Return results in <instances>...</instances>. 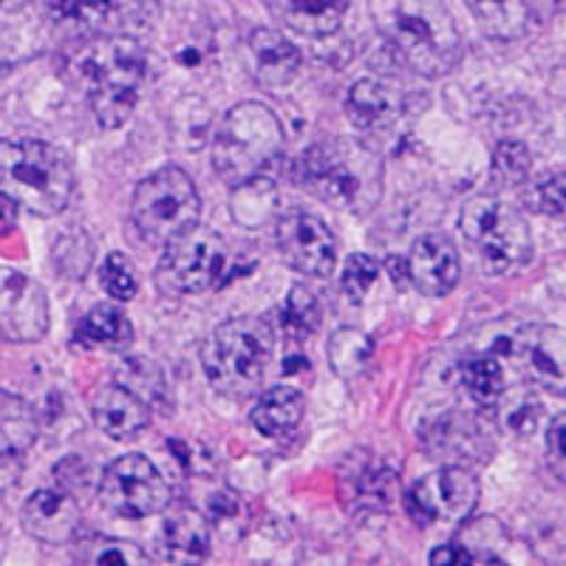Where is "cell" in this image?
Returning a JSON list of instances; mask_svg holds the SVG:
<instances>
[{"label": "cell", "mask_w": 566, "mask_h": 566, "mask_svg": "<svg viewBox=\"0 0 566 566\" xmlns=\"http://www.w3.org/2000/svg\"><path fill=\"white\" fill-rule=\"evenodd\" d=\"M303 408H306V399L297 388L275 386L258 397L255 408H252V424L264 437H283L301 422Z\"/></svg>", "instance_id": "23"}, {"label": "cell", "mask_w": 566, "mask_h": 566, "mask_svg": "<svg viewBox=\"0 0 566 566\" xmlns=\"http://www.w3.org/2000/svg\"><path fill=\"white\" fill-rule=\"evenodd\" d=\"M547 444H549V457H553L555 470L566 479V413H560V417L549 424Z\"/></svg>", "instance_id": "39"}, {"label": "cell", "mask_w": 566, "mask_h": 566, "mask_svg": "<svg viewBox=\"0 0 566 566\" xmlns=\"http://www.w3.org/2000/svg\"><path fill=\"white\" fill-rule=\"evenodd\" d=\"M275 239L281 258L292 270L310 277H326L335 270L337 241L317 216L303 210L283 212L275 224Z\"/></svg>", "instance_id": "12"}, {"label": "cell", "mask_w": 566, "mask_h": 566, "mask_svg": "<svg viewBox=\"0 0 566 566\" xmlns=\"http://www.w3.org/2000/svg\"><path fill=\"white\" fill-rule=\"evenodd\" d=\"M510 354L535 386L566 397V332L553 326H527L510 340Z\"/></svg>", "instance_id": "14"}, {"label": "cell", "mask_w": 566, "mask_h": 566, "mask_svg": "<svg viewBox=\"0 0 566 566\" xmlns=\"http://www.w3.org/2000/svg\"><path fill=\"white\" fill-rule=\"evenodd\" d=\"M433 566H451V564H476V558L462 547V544H448V547H439L431 553Z\"/></svg>", "instance_id": "41"}, {"label": "cell", "mask_w": 566, "mask_h": 566, "mask_svg": "<svg viewBox=\"0 0 566 566\" xmlns=\"http://www.w3.org/2000/svg\"><path fill=\"white\" fill-rule=\"evenodd\" d=\"M462 386L479 406H493L504 394V368L490 357H476L462 366Z\"/></svg>", "instance_id": "30"}, {"label": "cell", "mask_w": 566, "mask_h": 566, "mask_svg": "<svg viewBox=\"0 0 566 566\" xmlns=\"http://www.w3.org/2000/svg\"><path fill=\"white\" fill-rule=\"evenodd\" d=\"M348 119L363 130H380L402 114V94L394 83L377 77L357 80L346 99Z\"/></svg>", "instance_id": "20"}, {"label": "cell", "mask_w": 566, "mask_h": 566, "mask_svg": "<svg viewBox=\"0 0 566 566\" xmlns=\"http://www.w3.org/2000/svg\"><path fill=\"white\" fill-rule=\"evenodd\" d=\"M49 328V297L34 277L0 270V340L34 343Z\"/></svg>", "instance_id": "13"}, {"label": "cell", "mask_w": 566, "mask_h": 566, "mask_svg": "<svg viewBox=\"0 0 566 566\" xmlns=\"http://www.w3.org/2000/svg\"><path fill=\"white\" fill-rule=\"evenodd\" d=\"M297 179L340 210H371L382 193L380 156L348 139H332L306 150L297 161Z\"/></svg>", "instance_id": "3"}, {"label": "cell", "mask_w": 566, "mask_h": 566, "mask_svg": "<svg viewBox=\"0 0 566 566\" xmlns=\"http://www.w3.org/2000/svg\"><path fill=\"white\" fill-rule=\"evenodd\" d=\"M0 544H3V541H0Z\"/></svg>", "instance_id": "46"}, {"label": "cell", "mask_w": 566, "mask_h": 566, "mask_svg": "<svg viewBox=\"0 0 566 566\" xmlns=\"http://www.w3.org/2000/svg\"><path fill=\"white\" fill-rule=\"evenodd\" d=\"M462 232L488 275H510L533 258V235L524 216L493 196H476L464 205Z\"/></svg>", "instance_id": "7"}, {"label": "cell", "mask_w": 566, "mask_h": 566, "mask_svg": "<svg viewBox=\"0 0 566 566\" xmlns=\"http://www.w3.org/2000/svg\"><path fill=\"white\" fill-rule=\"evenodd\" d=\"M473 442H476V431L470 422H439L437 431H431V457L437 459H473Z\"/></svg>", "instance_id": "32"}, {"label": "cell", "mask_w": 566, "mask_h": 566, "mask_svg": "<svg viewBox=\"0 0 566 566\" xmlns=\"http://www.w3.org/2000/svg\"><path fill=\"white\" fill-rule=\"evenodd\" d=\"M459 252L444 235H424L408 258V277L422 295L442 297L459 283Z\"/></svg>", "instance_id": "17"}, {"label": "cell", "mask_w": 566, "mask_h": 566, "mask_svg": "<svg viewBox=\"0 0 566 566\" xmlns=\"http://www.w3.org/2000/svg\"><path fill=\"white\" fill-rule=\"evenodd\" d=\"M468 7L488 38L518 40L530 27L527 0H468Z\"/></svg>", "instance_id": "24"}, {"label": "cell", "mask_w": 566, "mask_h": 566, "mask_svg": "<svg viewBox=\"0 0 566 566\" xmlns=\"http://www.w3.org/2000/svg\"><path fill=\"white\" fill-rule=\"evenodd\" d=\"M20 522L32 538L43 541V544H71L80 535V504L74 502V495L65 490H38L27 499Z\"/></svg>", "instance_id": "15"}, {"label": "cell", "mask_w": 566, "mask_h": 566, "mask_svg": "<svg viewBox=\"0 0 566 566\" xmlns=\"http://www.w3.org/2000/svg\"><path fill=\"white\" fill-rule=\"evenodd\" d=\"M0 3H3V0H0Z\"/></svg>", "instance_id": "45"}, {"label": "cell", "mask_w": 566, "mask_h": 566, "mask_svg": "<svg viewBox=\"0 0 566 566\" xmlns=\"http://www.w3.org/2000/svg\"><path fill=\"white\" fill-rule=\"evenodd\" d=\"M239 193L232 199V216L247 227H258L264 224L270 219L272 212L264 210V207H258V201H266V199H275V187L266 185L261 179H252L247 185L235 187Z\"/></svg>", "instance_id": "34"}, {"label": "cell", "mask_w": 566, "mask_h": 566, "mask_svg": "<svg viewBox=\"0 0 566 566\" xmlns=\"http://www.w3.org/2000/svg\"><path fill=\"white\" fill-rule=\"evenodd\" d=\"M161 544L170 560H179V564L205 560L210 555V524L199 510H174L161 530Z\"/></svg>", "instance_id": "22"}, {"label": "cell", "mask_w": 566, "mask_h": 566, "mask_svg": "<svg viewBox=\"0 0 566 566\" xmlns=\"http://www.w3.org/2000/svg\"><path fill=\"white\" fill-rule=\"evenodd\" d=\"M530 176V150L522 142H502L495 148L493 156V170H490V179L499 190H507V187L522 185Z\"/></svg>", "instance_id": "31"}, {"label": "cell", "mask_w": 566, "mask_h": 566, "mask_svg": "<svg viewBox=\"0 0 566 566\" xmlns=\"http://www.w3.org/2000/svg\"><path fill=\"white\" fill-rule=\"evenodd\" d=\"M479 482L459 464L433 470L408 493V510L419 524H464L479 504Z\"/></svg>", "instance_id": "11"}, {"label": "cell", "mask_w": 566, "mask_h": 566, "mask_svg": "<svg viewBox=\"0 0 566 566\" xmlns=\"http://www.w3.org/2000/svg\"><path fill=\"white\" fill-rule=\"evenodd\" d=\"M199 190L185 170L161 168L136 187L134 221L145 239L168 244L199 221Z\"/></svg>", "instance_id": "8"}, {"label": "cell", "mask_w": 566, "mask_h": 566, "mask_svg": "<svg viewBox=\"0 0 566 566\" xmlns=\"http://www.w3.org/2000/svg\"><path fill=\"white\" fill-rule=\"evenodd\" d=\"M148 74L145 49L136 38H105L80 60V80L88 85V103L103 128L128 123Z\"/></svg>", "instance_id": "6"}, {"label": "cell", "mask_w": 566, "mask_h": 566, "mask_svg": "<svg viewBox=\"0 0 566 566\" xmlns=\"http://www.w3.org/2000/svg\"><path fill=\"white\" fill-rule=\"evenodd\" d=\"M326 354L337 377H343V380H357L371 366L374 340L366 332H360V328H337L335 335L328 337Z\"/></svg>", "instance_id": "26"}, {"label": "cell", "mask_w": 566, "mask_h": 566, "mask_svg": "<svg viewBox=\"0 0 566 566\" xmlns=\"http://www.w3.org/2000/svg\"><path fill=\"white\" fill-rule=\"evenodd\" d=\"M348 502L352 507L363 510H382L391 504L397 495V476L388 468L366 462L363 468H354L352 490H348Z\"/></svg>", "instance_id": "28"}, {"label": "cell", "mask_w": 566, "mask_h": 566, "mask_svg": "<svg viewBox=\"0 0 566 566\" xmlns=\"http://www.w3.org/2000/svg\"><path fill=\"white\" fill-rule=\"evenodd\" d=\"M91 413H94L99 431L116 442H134L150 424L148 402L136 397L123 382L99 386L91 394Z\"/></svg>", "instance_id": "16"}, {"label": "cell", "mask_w": 566, "mask_h": 566, "mask_svg": "<svg viewBox=\"0 0 566 566\" xmlns=\"http://www.w3.org/2000/svg\"><path fill=\"white\" fill-rule=\"evenodd\" d=\"M38 439V419L27 399L0 391V457L29 451Z\"/></svg>", "instance_id": "25"}, {"label": "cell", "mask_w": 566, "mask_h": 566, "mask_svg": "<svg viewBox=\"0 0 566 566\" xmlns=\"http://www.w3.org/2000/svg\"><path fill=\"white\" fill-rule=\"evenodd\" d=\"M77 560H83V564H94V566H103V564L136 566V564H145L148 555L142 553L134 541L91 535V538L77 541Z\"/></svg>", "instance_id": "29"}, {"label": "cell", "mask_w": 566, "mask_h": 566, "mask_svg": "<svg viewBox=\"0 0 566 566\" xmlns=\"http://www.w3.org/2000/svg\"><path fill=\"white\" fill-rule=\"evenodd\" d=\"M317 323H321L317 297L306 286H292V292L286 295V303H283V326L290 328L295 337H303L312 335Z\"/></svg>", "instance_id": "33"}, {"label": "cell", "mask_w": 566, "mask_h": 566, "mask_svg": "<svg viewBox=\"0 0 566 566\" xmlns=\"http://www.w3.org/2000/svg\"><path fill=\"white\" fill-rule=\"evenodd\" d=\"M541 417V402L530 391H513L502 399V422L513 433H533Z\"/></svg>", "instance_id": "36"}, {"label": "cell", "mask_w": 566, "mask_h": 566, "mask_svg": "<svg viewBox=\"0 0 566 566\" xmlns=\"http://www.w3.org/2000/svg\"><path fill=\"white\" fill-rule=\"evenodd\" d=\"M0 196H3V193H0ZM9 205H12V201L3 196V199H0V212H9ZM7 224H9V219H0V232L7 230Z\"/></svg>", "instance_id": "44"}, {"label": "cell", "mask_w": 566, "mask_h": 566, "mask_svg": "<svg viewBox=\"0 0 566 566\" xmlns=\"http://www.w3.org/2000/svg\"><path fill=\"white\" fill-rule=\"evenodd\" d=\"M377 275H380L377 261L363 255V252H354L346 261V270H343V290H346L352 301H363L374 286V281H377Z\"/></svg>", "instance_id": "37"}, {"label": "cell", "mask_w": 566, "mask_h": 566, "mask_svg": "<svg viewBox=\"0 0 566 566\" xmlns=\"http://www.w3.org/2000/svg\"><path fill=\"white\" fill-rule=\"evenodd\" d=\"M77 190L69 156L49 142H0V193L40 219L65 210Z\"/></svg>", "instance_id": "2"}, {"label": "cell", "mask_w": 566, "mask_h": 566, "mask_svg": "<svg viewBox=\"0 0 566 566\" xmlns=\"http://www.w3.org/2000/svg\"><path fill=\"white\" fill-rule=\"evenodd\" d=\"M20 473H23V459H20V453L0 457V495H7L18 484Z\"/></svg>", "instance_id": "40"}, {"label": "cell", "mask_w": 566, "mask_h": 566, "mask_svg": "<svg viewBox=\"0 0 566 566\" xmlns=\"http://www.w3.org/2000/svg\"><path fill=\"white\" fill-rule=\"evenodd\" d=\"M80 3H83V0H43V7L49 9V14H52V18H57V20L77 18Z\"/></svg>", "instance_id": "42"}, {"label": "cell", "mask_w": 566, "mask_h": 566, "mask_svg": "<svg viewBox=\"0 0 566 566\" xmlns=\"http://www.w3.org/2000/svg\"><path fill=\"white\" fill-rule=\"evenodd\" d=\"M535 196H538V207L547 212V216L566 221V170L541 181Z\"/></svg>", "instance_id": "38"}, {"label": "cell", "mask_w": 566, "mask_h": 566, "mask_svg": "<svg viewBox=\"0 0 566 566\" xmlns=\"http://www.w3.org/2000/svg\"><path fill=\"white\" fill-rule=\"evenodd\" d=\"M388 270H391V281L394 283H402L408 277V266L402 264V261H394V258H391V261H388Z\"/></svg>", "instance_id": "43"}, {"label": "cell", "mask_w": 566, "mask_h": 566, "mask_svg": "<svg viewBox=\"0 0 566 566\" xmlns=\"http://www.w3.org/2000/svg\"><path fill=\"white\" fill-rule=\"evenodd\" d=\"M374 27L422 77H444L462 63L457 20L442 0H368Z\"/></svg>", "instance_id": "1"}, {"label": "cell", "mask_w": 566, "mask_h": 566, "mask_svg": "<svg viewBox=\"0 0 566 566\" xmlns=\"http://www.w3.org/2000/svg\"><path fill=\"white\" fill-rule=\"evenodd\" d=\"M283 154V125L266 105L230 108L212 136V168L230 187L258 179Z\"/></svg>", "instance_id": "5"}, {"label": "cell", "mask_w": 566, "mask_h": 566, "mask_svg": "<svg viewBox=\"0 0 566 566\" xmlns=\"http://www.w3.org/2000/svg\"><path fill=\"white\" fill-rule=\"evenodd\" d=\"M99 281H103L105 292L114 301H130L136 295V286H139L134 264H130V258H125L123 252H111L103 272H99Z\"/></svg>", "instance_id": "35"}, {"label": "cell", "mask_w": 566, "mask_h": 566, "mask_svg": "<svg viewBox=\"0 0 566 566\" xmlns=\"http://www.w3.org/2000/svg\"><path fill=\"white\" fill-rule=\"evenodd\" d=\"M77 340L91 348H125L134 340V326L128 315L116 306H94L83 317Z\"/></svg>", "instance_id": "27"}, {"label": "cell", "mask_w": 566, "mask_h": 566, "mask_svg": "<svg viewBox=\"0 0 566 566\" xmlns=\"http://www.w3.org/2000/svg\"><path fill=\"white\" fill-rule=\"evenodd\" d=\"M227 264V244L210 227L193 224L168 241L156 266V286L165 295H196L221 277Z\"/></svg>", "instance_id": "9"}, {"label": "cell", "mask_w": 566, "mask_h": 566, "mask_svg": "<svg viewBox=\"0 0 566 566\" xmlns=\"http://www.w3.org/2000/svg\"><path fill=\"white\" fill-rule=\"evenodd\" d=\"M99 502L123 518H148L170 504V488L145 457L116 459L99 479Z\"/></svg>", "instance_id": "10"}, {"label": "cell", "mask_w": 566, "mask_h": 566, "mask_svg": "<svg viewBox=\"0 0 566 566\" xmlns=\"http://www.w3.org/2000/svg\"><path fill=\"white\" fill-rule=\"evenodd\" d=\"M159 14V0H83L77 20L105 38H134Z\"/></svg>", "instance_id": "18"}, {"label": "cell", "mask_w": 566, "mask_h": 566, "mask_svg": "<svg viewBox=\"0 0 566 566\" xmlns=\"http://www.w3.org/2000/svg\"><path fill=\"white\" fill-rule=\"evenodd\" d=\"M252 77L266 88H283L297 77L301 52L275 29H255L247 43Z\"/></svg>", "instance_id": "19"}, {"label": "cell", "mask_w": 566, "mask_h": 566, "mask_svg": "<svg viewBox=\"0 0 566 566\" xmlns=\"http://www.w3.org/2000/svg\"><path fill=\"white\" fill-rule=\"evenodd\" d=\"M275 352V335L261 317H230L212 328L201 346V366L212 388L232 399L250 397L264 382Z\"/></svg>", "instance_id": "4"}, {"label": "cell", "mask_w": 566, "mask_h": 566, "mask_svg": "<svg viewBox=\"0 0 566 566\" xmlns=\"http://www.w3.org/2000/svg\"><path fill=\"white\" fill-rule=\"evenodd\" d=\"M352 0H264L272 18L306 38H328L340 29Z\"/></svg>", "instance_id": "21"}]
</instances>
